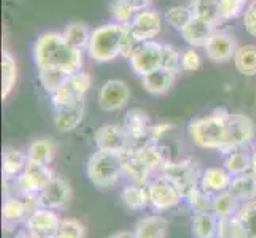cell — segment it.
<instances>
[{"label":"cell","instance_id":"cell-41","mask_svg":"<svg viewBox=\"0 0 256 238\" xmlns=\"http://www.w3.org/2000/svg\"><path fill=\"white\" fill-rule=\"evenodd\" d=\"M68 76L70 75H67L64 72H59V70H51V68L38 70V79L43 86V89H45L48 94H52L60 84H64L68 79Z\"/></svg>","mask_w":256,"mask_h":238},{"label":"cell","instance_id":"cell-6","mask_svg":"<svg viewBox=\"0 0 256 238\" xmlns=\"http://www.w3.org/2000/svg\"><path fill=\"white\" fill-rule=\"evenodd\" d=\"M162 48L164 43L153 40L140 43V46L136 49L129 60V67L137 76H145L148 73L162 67Z\"/></svg>","mask_w":256,"mask_h":238},{"label":"cell","instance_id":"cell-43","mask_svg":"<svg viewBox=\"0 0 256 238\" xmlns=\"http://www.w3.org/2000/svg\"><path fill=\"white\" fill-rule=\"evenodd\" d=\"M50 238H86V227L74 218H67L60 221L59 231Z\"/></svg>","mask_w":256,"mask_h":238},{"label":"cell","instance_id":"cell-50","mask_svg":"<svg viewBox=\"0 0 256 238\" xmlns=\"http://www.w3.org/2000/svg\"><path fill=\"white\" fill-rule=\"evenodd\" d=\"M108 238H137L136 237V232H116V234H113L110 235Z\"/></svg>","mask_w":256,"mask_h":238},{"label":"cell","instance_id":"cell-8","mask_svg":"<svg viewBox=\"0 0 256 238\" xmlns=\"http://www.w3.org/2000/svg\"><path fill=\"white\" fill-rule=\"evenodd\" d=\"M94 143L100 151H112L122 156L130 153V140L122 124L116 122H108L96 130Z\"/></svg>","mask_w":256,"mask_h":238},{"label":"cell","instance_id":"cell-34","mask_svg":"<svg viewBox=\"0 0 256 238\" xmlns=\"http://www.w3.org/2000/svg\"><path fill=\"white\" fill-rule=\"evenodd\" d=\"M236 70L244 76H256V46L242 45L237 48L232 59Z\"/></svg>","mask_w":256,"mask_h":238},{"label":"cell","instance_id":"cell-5","mask_svg":"<svg viewBox=\"0 0 256 238\" xmlns=\"http://www.w3.org/2000/svg\"><path fill=\"white\" fill-rule=\"evenodd\" d=\"M146 188L150 194V205L156 211H166L175 208L184 199L183 192L178 189V186L164 175L153 178Z\"/></svg>","mask_w":256,"mask_h":238},{"label":"cell","instance_id":"cell-13","mask_svg":"<svg viewBox=\"0 0 256 238\" xmlns=\"http://www.w3.org/2000/svg\"><path fill=\"white\" fill-rule=\"evenodd\" d=\"M254 122L244 113H231L229 121V140L223 154L239 148H246L254 140Z\"/></svg>","mask_w":256,"mask_h":238},{"label":"cell","instance_id":"cell-53","mask_svg":"<svg viewBox=\"0 0 256 238\" xmlns=\"http://www.w3.org/2000/svg\"><path fill=\"white\" fill-rule=\"evenodd\" d=\"M210 238H222V237H220V235L216 234V235H214V237H210Z\"/></svg>","mask_w":256,"mask_h":238},{"label":"cell","instance_id":"cell-45","mask_svg":"<svg viewBox=\"0 0 256 238\" xmlns=\"http://www.w3.org/2000/svg\"><path fill=\"white\" fill-rule=\"evenodd\" d=\"M68 81L74 86V89L78 94V97H83V99L86 97V94L90 92L91 86H92V78L90 73L84 72V70H78V72L72 73L68 76Z\"/></svg>","mask_w":256,"mask_h":238},{"label":"cell","instance_id":"cell-15","mask_svg":"<svg viewBox=\"0 0 256 238\" xmlns=\"http://www.w3.org/2000/svg\"><path fill=\"white\" fill-rule=\"evenodd\" d=\"M237 48H239V45H237L236 37L232 33L222 30V29H216L214 32V35L210 37L204 51L212 62L226 64L229 60L234 59Z\"/></svg>","mask_w":256,"mask_h":238},{"label":"cell","instance_id":"cell-1","mask_svg":"<svg viewBox=\"0 0 256 238\" xmlns=\"http://www.w3.org/2000/svg\"><path fill=\"white\" fill-rule=\"evenodd\" d=\"M34 62L37 70H59L72 75L83 70V51L74 48L62 32H45L34 43Z\"/></svg>","mask_w":256,"mask_h":238},{"label":"cell","instance_id":"cell-20","mask_svg":"<svg viewBox=\"0 0 256 238\" xmlns=\"http://www.w3.org/2000/svg\"><path fill=\"white\" fill-rule=\"evenodd\" d=\"M232 180L234 176L224 167H208V169L202 172V178L199 184L206 192L212 194V196H216L220 192L229 191Z\"/></svg>","mask_w":256,"mask_h":238},{"label":"cell","instance_id":"cell-28","mask_svg":"<svg viewBox=\"0 0 256 238\" xmlns=\"http://www.w3.org/2000/svg\"><path fill=\"white\" fill-rule=\"evenodd\" d=\"M220 218L212 210L198 211L192 218V234L196 238H210L218 234Z\"/></svg>","mask_w":256,"mask_h":238},{"label":"cell","instance_id":"cell-36","mask_svg":"<svg viewBox=\"0 0 256 238\" xmlns=\"http://www.w3.org/2000/svg\"><path fill=\"white\" fill-rule=\"evenodd\" d=\"M234 216L239 221L245 238H256V200L242 204Z\"/></svg>","mask_w":256,"mask_h":238},{"label":"cell","instance_id":"cell-30","mask_svg":"<svg viewBox=\"0 0 256 238\" xmlns=\"http://www.w3.org/2000/svg\"><path fill=\"white\" fill-rule=\"evenodd\" d=\"M223 167L232 176L252 172V153L246 151L245 148L234 149V151L224 154Z\"/></svg>","mask_w":256,"mask_h":238},{"label":"cell","instance_id":"cell-39","mask_svg":"<svg viewBox=\"0 0 256 238\" xmlns=\"http://www.w3.org/2000/svg\"><path fill=\"white\" fill-rule=\"evenodd\" d=\"M190 6L196 16L204 17L216 25L222 24V19L218 16V0H191Z\"/></svg>","mask_w":256,"mask_h":238},{"label":"cell","instance_id":"cell-31","mask_svg":"<svg viewBox=\"0 0 256 238\" xmlns=\"http://www.w3.org/2000/svg\"><path fill=\"white\" fill-rule=\"evenodd\" d=\"M56 156V146L48 138H38L34 140L29 145L28 157L30 162L42 164V165H51Z\"/></svg>","mask_w":256,"mask_h":238},{"label":"cell","instance_id":"cell-21","mask_svg":"<svg viewBox=\"0 0 256 238\" xmlns=\"http://www.w3.org/2000/svg\"><path fill=\"white\" fill-rule=\"evenodd\" d=\"M152 3L153 0H114L112 5L113 21L122 25H129L137 13L152 8Z\"/></svg>","mask_w":256,"mask_h":238},{"label":"cell","instance_id":"cell-7","mask_svg":"<svg viewBox=\"0 0 256 238\" xmlns=\"http://www.w3.org/2000/svg\"><path fill=\"white\" fill-rule=\"evenodd\" d=\"M52 178H54V173L50 169V165H42L29 161L24 172L14 180L16 189L20 191V196L22 197H37L40 191Z\"/></svg>","mask_w":256,"mask_h":238},{"label":"cell","instance_id":"cell-42","mask_svg":"<svg viewBox=\"0 0 256 238\" xmlns=\"http://www.w3.org/2000/svg\"><path fill=\"white\" fill-rule=\"evenodd\" d=\"M186 199L190 202V207L196 211H207L212 210V200H214V196L208 192H206L204 189L200 188V184L194 186L188 194H186Z\"/></svg>","mask_w":256,"mask_h":238},{"label":"cell","instance_id":"cell-9","mask_svg":"<svg viewBox=\"0 0 256 238\" xmlns=\"http://www.w3.org/2000/svg\"><path fill=\"white\" fill-rule=\"evenodd\" d=\"M160 175L167 176L169 180H172L178 189L183 192V196L186 197V194L200 183L202 172L198 162H194L192 159H186V161L180 162H169L164 169L161 170Z\"/></svg>","mask_w":256,"mask_h":238},{"label":"cell","instance_id":"cell-24","mask_svg":"<svg viewBox=\"0 0 256 238\" xmlns=\"http://www.w3.org/2000/svg\"><path fill=\"white\" fill-rule=\"evenodd\" d=\"M154 172L150 169V167L142 161V159H138L136 154L129 153L126 157H124V165H122V175L126 176V178L134 183V184H140V186H148L150 181H152V175Z\"/></svg>","mask_w":256,"mask_h":238},{"label":"cell","instance_id":"cell-47","mask_svg":"<svg viewBox=\"0 0 256 238\" xmlns=\"http://www.w3.org/2000/svg\"><path fill=\"white\" fill-rule=\"evenodd\" d=\"M138 46H140L138 38L134 35V32L130 30L129 25H124V32H122V37H121V57L129 59Z\"/></svg>","mask_w":256,"mask_h":238},{"label":"cell","instance_id":"cell-4","mask_svg":"<svg viewBox=\"0 0 256 238\" xmlns=\"http://www.w3.org/2000/svg\"><path fill=\"white\" fill-rule=\"evenodd\" d=\"M122 154L112 151H100L97 149L86 165V173L90 181L97 188H112L122 176V165H124Z\"/></svg>","mask_w":256,"mask_h":238},{"label":"cell","instance_id":"cell-17","mask_svg":"<svg viewBox=\"0 0 256 238\" xmlns=\"http://www.w3.org/2000/svg\"><path fill=\"white\" fill-rule=\"evenodd\" d=\"M72 197V188L62 178H52L38 194L40 207L50 210H59L68 204Z\"/></svg>","mask_w":256,"mask_h":238},{"label":"cell","instance_id":"cell-49","mask_svg":"<svg viewBox=\"0 0 256 238\" xmlns=\"http://www.w3.org/2000/svg\"><path fill=\"white\" fill-rule=\"evenodd\" d=\"M174 127L175 126L172 122H158V124H153L152 132H150V140H152V143H158L166 134H169Z\"/></svg>","mask_w":256,"mask_h":238},{"label":"cell","instance_id":"cell-35","mask_svg":"<svg viewBox=\"0 0 256 238\" xmlns=\"http://www.w3.org/2000/svg\"><path fill=\"white\" fill-rule=\"evenodd\" d=\"M242 202L239 199H236L229 191L220 192L216 196H214V200H212V211L220 218H231L237 213V210L240 208Z\"/></svg>","mask_w":256,"mask_h":238},{"label":"cell","instance_id":"cell-29","mask_svg":"<svg viewBox=\"0 0 256 238\" xmlns=\"http://www.w3.org/2000/svg\"><path fill=\"white\" fill-rule=\"evenodd\" d=\"M64 37L66 40L72 45L74 48L80 49V51H88V46H90V40H91V33L92 30L88 27L86 22L82 21H72L70 24H67V27L64 29Z\"/></svg>","mask_w":256,"mask_h":238},{"label":"cell","instance_id":"cell-40","mask_svg":"<svg viewBox=\"0 0 256 238\" xmlns=\"http://www.w3.org/2000/svg\"><path fill=\"white\" fill-rule=\"evenodd\" d=\"M50 97H51V103L54 108H62V107H67V105L75 103L76 100L83 99V97H78V94L75 92L74 86L70 84L68 79L64 84H60L54 92L50 94Z\"/></svg>","mask_w":256,"mask_h":238},{"label":"cell","instance_id":"cell-38","mask_svg":"<svg viewBox=\"0 0 256 238\" xmlns=\"http://www.w3.org/2000/svg\"><path fill=\"white\" fill-rule=\"evenodd\" d=\"M196 16L191 6H170L166 11V21L169 22L172 29L182 32Z\"/></svg>","mask_w":256,"mask_h":238},{"label":"cell","instance_id":"cell-48","mask_svg":"<svg viewBox=\"0 0 256 238\" xmlns=\"http://www.w3.org/2000/svg\"><path fill=\"white\" fill-rule=\"evenodd\" d=\"M242 24L245 32L250 35V37L256 38V0L245 8V11L242 14Z\"/></svg>","mask_w":256,"mask_h":238},{"label":"cell","instance_id":"cell-23","mask_svg":"<svg viewBox=\"0 0 256 238\" xmlns=\"http://www.w3.org/2000/svg\"><path fill=\"white\" fill-rule=\"evenodd\" d=\"M132 154H136L138 159L142 161L152 169L154 173H161V170L164 167L170 162V154H169V149L160 146L158 143H148L142 148H137L134 151H130Z\"/></svg>","mask_w":256,"mask_h":238},{"label":"cell","instance_id":"cell-22","mask_svg":"<svg viewBox=\"0 0 256 238\" xmlns=\"http://www.w3.org/2000/svg\"><path fill=\"white\" fill-rule=\"evenodd\" d=\"M175 79H176V73L161 67L154 70V72L142 76V86L148 94L164 95L172 89Z\"/></svg>","mask_w":256,"mask_h":238},{"label":"cell","instance_id":"cell-33","mask_svg":"<svg viewBox=\"0 0 256 238\" xmlns=\"http://www.w3.org/2000/svg\"><path fill=\"white\" fill-rule=\"evenodd\" d=\"M18 83V65L16 59L8 49H4L2 56V99L6 100L12 95Z\"/></svg>","mask_w":256,"mask_h":238},{"label":"cell","instance_id":"cell-32","mask_svg":"<svg viewBox=\"0 0 256 238\" xmlns=\"http://www.w3.org/2000/svg\"><path fill=\"white\" fill-rule=\"evenodd\" d=\"M121 200L130 210H145L150 205V194L146 186L130 183L121 191Z\"/></svg>","mask_w":256,"mask_h":238},{"label":"cell","instance_id":"cell-44","mask_svg":"<svg viewBox=\"0 0 256 238\" xmlns=\"http://www.w3.org/2000/svg\"><path fill=\"white\" fill-rule=\"evenodd\" d=\"M162 67L170 70V72H174L176 75L183 72L182 70V51L169 45V43H164V48H162Z\"/></svg>","mask_w":256,"mask_h":238},{"label":"cell","instance_id":"cell-3","mask_svg":"<svg viewBox=\"0 0 256 238\" xmlns=\"http://www.w3.org/2000/svg\"><path fill=\"white\" fill-rule=\"evenodd\" d=\"M124 25L118 22H107L92 29L88 56L97 64H110L121 57V37Z\"/></svg>","mask_w":256,"mask_h":238},{"label":"cell","instance_id":"cell-18","mask_svg":"<svg viewBox=\"0 0 256 238\" xmlns=\"http://www.w3.org/2000/svg\"><path fill=\"white\" fill-rule=\"evenodd\" d=\"M216 29H218L216 24L204 19V17L194 16L192 21L180 33H182V38L188 43V46L204 49L206 45L208 43V40H210V37L214 35V32Z\"/></svg>","mask_w":256,"mask_h":238},{"label":"cell","instance_id":"cell-19","mask_svg":"<svg viewBox=\"0 0 256 238\" xmlns=\"http://www.w3.org/2000/svg\"><path fill=\"white\" fill-rule=\"evenodd\" d=\"M84 110H86L84 99L76 100L75 103L67 105V107H62V108H54V116H52L54 126L60 132L75 130L83 122Z\"/></svg>","mask_w":256,"mask_h":238},{"label":"cell","instance_id":"cell-27","mask_svg":"<svg viewBox=\"0 0 256 238\" xmlns=\"http://www.w3.org/2000/svg\"><path fill=\"white\" fill-rule=\"evenodd\" d=\"M229 192L236 199H239L242 204L250 200H256V175L253 172H246L234 176Z\"/></svg>","mask_w":256,"mask_h":238},{"label":"cell","instance_id":"cell-11","mask_svg":"<svg viewBox=\"0 0 256 238\" xmlns=\"http://www.w3.org/2000/svg\"><path fill=\"white\" fill-rule=\"evenodd\" d=\"M40 207L38 196L37 197H22V196H6L4 200V227L6 231L26 223L34 210Z\"/></svg>","mask_w":256,"mask_h":238},{"label":"cell","instance_id":"cell-10","mask_svg":"<svg viewBox=\"0 0 256 238\" xmlns=\"http://www.w3.org/2000/svg\"><path fill=\"white\" fill-rule=\"evenodd\" d=\"M129 140H130V151H134L137 148H142L148 143H152L150 140V132H152L153 122L150 114L142 108H130L124 114V121H122Z\"/></svg>","mask_w":256,"mask_h":238},{"label":"cell","instance_id":"cell-51","mask_svg":"<svg viewBox=\"0 0 256 238\" xmlns=\"http://www.w3.org/2000/svg\"><path fill=\"white\" fill-rule=\"evenodd\" d=\"M252 172L256 175V146L253 148V151H252Z\"/></svg>","mask_w":256,"mask_h":238},{"label":"cell","instance_id":"cell-12","mask_svg":"<svg viewBox=\"0 0 256 238\" xmlns=\"http://www.w3.org/2000/svg\"><path fill=\"white\" fill-rule=\"evenodd\" d=\"M130 100V87L122 79H108L102 84L97 92V102L99 107L107 111L114 113L126 107Z\"/></svg>","mask_w":256,"mask_h":238},{"label":"cell","instance_id":"cell-26","mask_svg":"<svg viewBox=\"0 0 256 238\" xmlns=\"http://www.w3.org/2000/svg\"><path fill=\"white\" fill-rule=\"evenodd\" d=\"M137 238H166L169 232V221L160 215L142 218L136 226Z\"/></svg>","mask_w":256,"mask_h":238},{"label":"cell","instance_id":"cell-2","mask_svg":"<svg viewBox=\"0 0 256 238\" xmlns=\"http://www.w3.org/2000/svg\"><path fill=\"white\" fill-rule=\"evenodd\" d=\"M229 121L231 111L223 107L215 108L207 116L196 118L190 122V138L198 148L223 153L229 140Z\"/></svg>","mask_w":256,"mask_h":238},{"label":"cell","instance_id":"cell-25","mask_svg":"<svg viewBox=\"0 0 256 238\" xmlns=\"http://www.w3.org/2000/svg\"><path fill=\"white\" fill-rule=\"evenodd\" d=\"M29 164V157L28 153H22L21 149L13 148V146H6L4 149V165H2V172H4V178L6 181H13L20 176L26 165Z\"/></svg>","mask_w":256,"mask_h":238},{"label":"cell","instance_id":"cell-14","mask_svg":"<svg viewBox=\"0 0 256 238\" xmlns=\"http://www.w3.org/2000/svg\"><path fill=\"white\" fill-rule=\"evenodd\" d=\"M60 221L62 219L58 216L54 210L38 207L26 221V231L34 238H50L59 231Z\"/></svg>","mask_w":256,"mask_h":238},{"label":"cell","instance_id":"cell-52","mask_svg":"<svg viewBox=\"0 0 256 238\" xmlns=\"http://www.w3.org/2000/svg\"><path fill=\"white\" fill-rule=\"evenodd\" d=\"M16 238H34V237H30V234H29V232H28V231H26V229H24V231L18 232Z\"/></svg>","mask_w":256,"mask_h":238},{"label":"cell","instance_id":"cell-46","mask_svg":"<svg viewBox=\"0 0 256 238\" xmlns=\"http://www.w3.org/2000/svg\"><path fill=\"white\" fill-rule=\"evenodd\" d=\"M202 67V56L199 54L198 48H186L182 51V70L183 72H196Z\"/></svg>","mask_w":256,"mask_h":238},{"label":"cell","instance_id":"cell-37","mask_svg":"<svg viewBox=\"0 0 256 238\" xmlns=\"http://www.w3.org/2000/svg\"><path fill=\"white\" fill-rule=\"evenodd\" d=\"M253 0H218V16L222 22L232 21L237 17H242L245 8Z\"/></svg>","mask_w":256,"mask_h":238},{"label":"cell","instance_id":"cell-16","mask_svg":"<svg viewBox=\"0 0 256 238\" xmlns=\"http://www.w3.org/2000/svg\"><path fill=\"white\" fill-rule=\"evenodd\" d=\"M129 27L140 43L153 41L162 30V16L154 8H146V10L137 13Z\"/></svg>","mask_w":256,"mask_h":238}]
</instances>
